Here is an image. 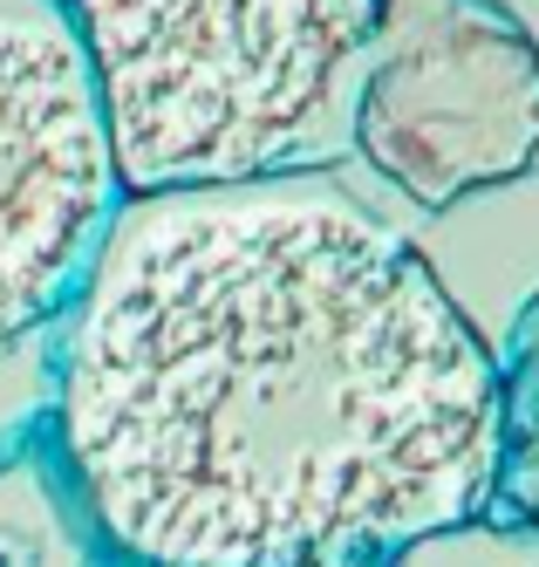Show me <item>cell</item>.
<instances>
[{"mask_svg": "<svg viewBox=\"0 0 539 567\" xmlns=\"http://www.w3.org/2000/svg\"><path fill=\"white\" fill-rule=\"evenodd\" d=\"M62 315L55 458L123 567L396 554L491 513L499 362L321 172L116 198Z\"/></svg>", "mask_w": 539, "mask_h": 567, "instance_id": "1", "label": "cell"}, {"mask_svg": "<svg viewBox=\"0 0 539 567\" xmlns=\"http://www.w3.org/2000/svg\"><path fill=\"white\" fill-rule=\"evenodd\" d=\"M123 198L349 157L362 0H62Z\"/></svg>", "mask_w": 539, "mask_h": 567, "instance_id": "2", "label": "cell"}, {"mask_svg": "<svg viewBox=\"0 0 539 567\" xmlns=\"http://www.w3.org/2000/svg\"><path fill=\"white\" fill-rule=\"evenodd\" d=\"M349 157L424 213L539 165V42L499 0H362Z\"/></svg>", "mask_w": 539, "mask_h": 567, "instance_id": "3", "label": "cell"}, {"mask_svg": "<svg viewBox=\"0 0 539 567\" xmlns=\"http://www.w3.org/2000/svg\"><path fill=\"white\" fill-rule=\"evenodd\" d=\"M116 198L69 8L0 0V349L75 301Z\"/></svg>", "mask_w": 539, "mask_h": 567, "instance_id": "4", "label": "cell"}, {"mask_svg": "<svg viewBox=\"0 0 539 567\" xmlns=\"http://www.w3.org/2000/svg\"><path fill=\"white\" fill-rule=\"evenodd\" d=\"M499 362V472H491V513L539 526V295L519 308L512 342Z\"/></svg>", "mask_w": 539, "mask_h": 567, "instance_id": "5", "label": "cell"}, {"mask_svg": "<svg viewBox=\"0 0 539 567\" xmlns=\"http://www.w3.org/2000/svg\"><path fill=\"white\" fill-rule=\"evenodd\" d=\"M390 567H539V526L478 513L465 526H444L390 554Z\"/></svg>", "mask_w": 539, "mask_h": 567, "instance_id": "6", "label": "cell"}, {"mask_svg": "<svg viewBox=\"0 0 539 567\" xmlns=\"http://www.w3.org/2000/svg\"><path fill=\"white\" fill-rule=\"evenodd\" d=\"M273 567H390V554H328V560H273Z\"/></svg>", "mask_w": 539, "mask_h": 567, "instance_id": "7", "label": "cell"}, {"mask_svg": "<svg viewBox=\"0 0 539 567\" xmlns=\"http://www.w3.org/2000/svg\"><path fill=\"white\" fill-rule=\"evenodd\" d=\"M0 567H8V560H0Z\"/></svg>", "mask_w": 539, "mask_h": 567, "instance_id": "8", "label": "cell"}]
</instances>
